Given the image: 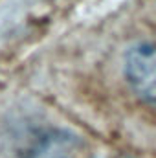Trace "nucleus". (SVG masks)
<instances>
[{
	"label": "nucleus",
	"instance_id": "obj_3",
	"mask_svg": "<svg viewBox=\"0 0 156 158\" xmlns=\"http://www.w3.org/2000/svg\"><path fill=\"white\" fill-rule=\"evenodd\" d=\"M101 158H132V156H127V155H105Z\"/></svg>",
	"mask_w": 156,
	"mask_h": 158
},
{
	"label": "nucleus",
	"instance_id": "obj_1",
	"mask_svg": "<svg viewBox=\"0 0 156 158\" xmlns=\"http://www.w3.org/2000/svg\"><path fill=\"white\" fill-rule=\"evenodd\" d=\"M123 74L132 92L156 109V42L132 46L125 55Z\"/></svg>",
	"mask_w": 156,
	"mask_h": 158
},
{
	"label": "nucleus",
	"instance_id": "obj_2",
	"mask_svg": "<svg viewBox=\"0 0 156 158\" xmlns=\"http://www.w3.org/2000/svg\"><path fill=\"white\" fill-rule=\"evenodd\" d=\"M79 140L64 129L39 131L20 153V158H76Z\"/></svg>",
	"mask_w": 156,
	"mask_h": 158
}]
</instances>
